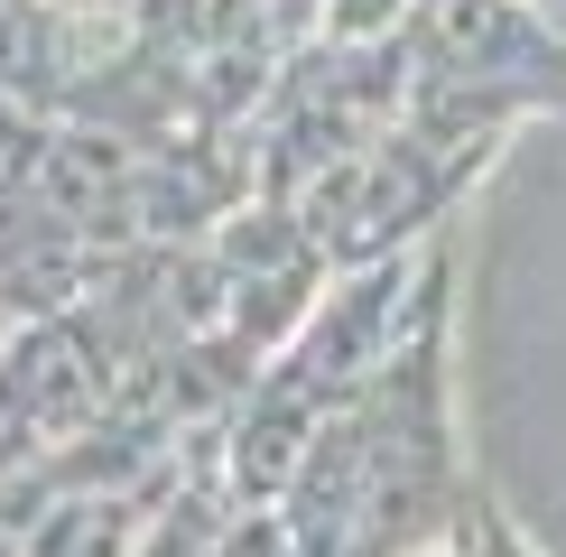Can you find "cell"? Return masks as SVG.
Listing matches in <instances>:
<instances>
[{"instance_id":"1","label":"cell","mask_w":566,"mask_h":557,"mask_svg":"<svg viewBox=\"0 0 566 557\" xmlns=\"http://www.w3.org/2000/svg\"><path fill=\"white\" fill-rule=\"evenodd\" d=\"M483 557H521V548H502V529H483Z\"/></svg>"}]
</instances>
